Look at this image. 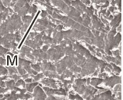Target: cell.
<instances>
[{"instance_id":"1","label":"cell","mask_w":123,"mask_h":100,"mask_svg":"<svg viewBox=\"0 0 123 100\" xmlns=\"http://www.w3.org/2000/svg\"><path fill=\"white\" fill-rule=\"evenodd\" d=\"M40 11H38V12H37V14H36V16H35V19H33V21H32V24L30 25V27H29V29H28V30L27 31V32H26V34H25V37H24V38L22 39V42H21V43H20V45H19V47H18V48H21V46H22V43H23V42H24V40H25V38H26V37H27V35H28V32H30V30H31V28H32V25H33V24H34V22H35V20H36V19H37V17H38V15H39V14H40Z\"/></svg>"}]
</instances>
